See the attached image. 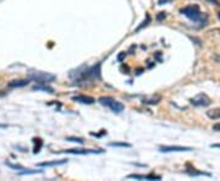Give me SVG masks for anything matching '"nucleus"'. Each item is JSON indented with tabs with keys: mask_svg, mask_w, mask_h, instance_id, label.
I'll list each match as a JSON object with an SVG mask.
<instances>
[{
	"mask_svg": "<svg viewBox=\"0 0 220 181\" xmlns=\"http://www.w3.org/2000/svg\"><path fill=\"white\" fill-rule=\"evenodd\" d=\"M127 179H135V180H148V181H160L161 176L155 175V174H148V175H139V174H131L128 175Z\"/></svg>",
	"mask_w": 220,
	"mask_h": 181,
	"instance_id": "0eeeda50",
	"label": "nucleus"
},
{
	"mask_svg": "<svg viewBox=\"0 0 220 181\" xmlns=\"http://www.w3.org/2000/svg\"><path fill=\"white\" fill-rule=\"evenodd\" d=\"M109 146L110 147H124V148H130L131 147V145L126 143V142H111Z\"/></svg>",
	"mask_w": 220,
	"mask_h": 181,
	"instance_id": "2eb2a0df",
	"label": "nucleus"
},
{
	"mask_svg": "<svg viewBox=\"0 0 220 181\" xmlns=\"http://www.w3.org/2000/svg\"><path fill=\"white\" fill-rule=\"evenodd\" d=\"M218 19H219V21H220V11H219V14H218Z\"/></svg>",
	"mask_w": 220,
	"mask_h": 181,
	"instance_id": "bb28decb",
	"label": "nucleus"
},
{
	"mask_svg": "<svg viewBox=\"0 0 220 181\" xmlns=\"http://www.w3.org/2000/svg\"><path fill=\"white\" fill-rule=\"evenodd\" d=\"M159 151L163 153H169V152H191L193 151L192 147H186V146H160Z\"/></svg>",
	"mask_w": 220,
	"mask_h": 181,
	"instance_id": "423d86ee",
	"label": "nucleus"
},
{
	"mask_svg": "<svg viewBox=\"0 0 220 181\" xmlns=\"http://www.w3.org/2000/svg\"><path fill=\"white\" fill-rule=\"evenodd\" d=\"M33 141L36 142V146H34L33 153L37 154V153H39V151H41V148H42V146H43V141H42L41 138H33Z\"/></svg>",
	"mask_w": 220,
	"mask_h": 181,
	"instance_id": "4468645a",
	"label": "nucleus"
},
{
	"mask_svg": "<svg viewBox=\"0 0 220 181\" xmlns=\"http://www.w3.org/2000/svg\"><path fill=\"white\" fill-rule=\"evenodd\" d=\"M207 116L212 120H220V108H215V109H210L207 111Z\"/></svg>",
	"mask_w": 220,
	"mask_h": 181,
	"instance_id": "f8f14e48",
	"label": "nucleus"
},
{
	"mask_svg": "<svg viewBox=\"0 0 220 181\" xmlns=\"http://www.w3.org/2000/svg\"><path fill=\"white\" fill-rule=\"evenodd\" d=\"M104 151L103 149H84V148H72V149H65L56 153H67V154H81V156H87V154H100Z\"/></svg>",
	"mask_w": 220,
	"mask_h": 181,
	"instance_id": "39448f33",
	"label": "nucleus"
},
{
	"mask_svg": "<svg viewBox=\"0 0 220 181\" xmlns=\"http://www.w3.org/2000/svg\"><path fill=\"white\" fill-rule=\"evenodd\" d=\"M150 21H152V20H150V16L147 14V15H146V21H143V22H142V24H141V26H138V27L136 28V32H138L139 30H142L143 27H146V26H147V24H148Z\"/></svg>",
	"mask_w": 220,
	"mask_h": 181,
	"instance_id": "f3484780",
	"label": "nucleus"
},
{
	"mask_svg": "<svg viewBox=\"0 0 220 181\" xmlns=\"http://www.w3.org/2000/svg\"><path fill=\"white\" fill-rule=\"evenodd\" d=\"M180 12L182 15H185L186 17H188L190 20L195 21V22H198L202 20L203 15L198 7V5H190V6H186V7H182L180 10Z\"/></svg>",
	"mask_w": 220,
	"mask_h": 181,
	"instance_id": "7ed1b4c3",
	"label": "nucleus"
},
{
	"mask_svg": "<svg viewBox=\"0 0 220 181\" xmlns=\"http://www.w3.org/2000/svg\"><path fill=\"white\" fill-rule=\"evenodd\" d=\"M72 100L73 102H79V103H82V104H93V103L96 102V99L93 97L90 96H84V94H80V96H75L72 97Z\"/></svg>",
	"mask_w": 220,
	"mask_h": 181,
	"instance_id": "6e6552de",
	"label": "nucleus"
},
{
	"mask_svg": "<svg viewBox=\"0 0 220 181\" xmlns=\"http://www.w3.org/2000/svg\"><path fill=\"white\" fill-rule=\"evenodd\" d=\"M5 165H7L9 168H11V169H17V170H23L24 169L22 165H20V164H12L10 162H5Z\"/></svg>",
	"mask_w": 220,
	"mask_h": 181,
	"instance_id": "a211bd4d",
	"label": "nucleus"
},
{
	"mask_svg": "<svg viewBox=\"0 0 220 181\" xmlns=\"http://www.w3.org/2000/svg\"><path fill=\"white\" fill-rule=\"evenodd\" d=\"M39 173H43V170H26V169H23V171H21L20 174L21 175H30V174H39Z\"/></svg>",
	"mask_w": 220,
	"mask_h": 181,
	"instance_id": "aec40b11",
	"label": "nucleus"
},
{
	"mask_svg": "<svg viewBox=\"0 0 220 181\" xmlns=\"http://www.w3.org/2000/svg\"><path fill=\"white\" fill-rule=\"evenodd\" d=\"M66 139L70 141V142H75V143H80V145H83L84 143V141L82 138H79V137H67Z\"/></svg>",
	"mask_w": 220,
	"mask_h": 181,
	"instance_id": "6ab92c4d",
	"label": "nucleus"
},
{
	"mask_svg": "<svg viewBox=\"0 0 220 181\" xmlns=\"http://www.w3.org/2000/svg\"><path fill=\"white\" fill-rule=\"evenodd\" d=\"M210 147H212V148H220V145L215 143V145H210Z\"/></svg>",
	"mask_w": 220,
	"mask_h": 181,
	"instance_id": "b1692460",
	"label": "nucleus"
},
{
	"mask_svg": "<svg viewBox=\"0 0 220 181\" xmlns=\"http://www.w3.org/2000/svg\"><path fill=\"white\" fill-rule=\"evenodd\" d=\"M66 163H67V159H60V160H53V162H43L38 164V166H55V165H62Z\"/></svg>",
	"mask_w": 220,
	"mask_h": 181,
	"instance_id": "9b49d317",
	"label": "nucleus"
},
{
	"mask_svg": "<svg viewBox=\"0 0 220 181\" xmlns=\"http://www.w3.org/2000/svg\"><path fill=\"white\" fill-rule=\"evenodd\" d=\"M173 0H158V4L159 5H164V4H166V3H171Z\"/></svg>",
	"mask_w": 220,
	"mask_h": 181,
	"instance_id": "4be33fe9",
	"label": "nucleus"
},
{
	"mask_svg": "<svg viewBox=\"0 0 220 181\" xmlns=\"http://www.w3.org/2000/svg\"><path fill=\"white\" fill-rule=\"evenodd\" d=\"M124 55H125V53H122V54H120V55H119V60H122V58H124Z\"/></svg>",
	"mask_w": 220,
	"mask_h": 181,
	"instance_id": "a878e982",
	"label": "nucleus"
},
{
	"mask_svg": "<svg viewBox=\"0 0 220 181\" xmlns=\"http://www.w3.org/2000/svg\"><path fill=\"white\" fill-rule=\"evenodd\" d=\"M207 1H209V3H214L215 5H216V4H219V3H218V0H207Z\"/></svg>",
	"mask_w": 220,
	"mask_h": 181,
	"instance_id": "393cba45",
	"label": "nucleus"
},
{
	"mask_svg": "<svg viewBox=\"0 0 220 181\" xmlns=\"http://www.w3.org/2000/svg\"><path fill=\"white\" fill-rule=\"evenodd\" d=\"M33 90H44V92H48V93H54V89L47 86V83H38L33 86Z\"/></svg>",
	"mask_w": 220,
	"mask_h": 181,
	"instance_id": "ddd939ff",
	"label": "nucleus"
},
{
	"mask_svg": "<svg viewBox=\"0 0 220 181\" xmlns=\"http://www.w3.org/2000/svg\"><path fill=\"white\" fill-rule=\"evenodd\" d=\"M109 108L114 111V113H121V111H124V109H125V105L122 104L121 102H119V100H116V99H114L113 100V103L109 105Z\"/></svg>",
	"mask_w": 220,
	"mask_h": 181,
	"instance_id": "9d476101",
	"label": "nucleus"
},
{
	"mask_svg": "<svg viewBox=\"0 0 220 181\" xmlns=\"http://www.w3.org/2000/svg\"><path fill=\"white\" fill-rule=\"evenodd\" d=\"M213 130H214V131H219V132H220V122H218V124L213 125Z\"/></svg>",
	"mask_w": 220,
	"mask_h": 181,
	"instance_id": "5701e85b",
	"label": "nucleus"
},
{
	"mask_svg": "<svg viewBox=\"0 0 220 181\" xmlns=\"http://www.w3.org/2000/svg\"><path fill=\"white\" fill-rule=\"evenodd\" d=\"M166 17V12H159V14L157 15V20L158 21H161L163 19H165Z\"/></svg>",
	"mask_w": 220,
	"mask_h": 181,
	"instance_id": "412c9836",
	"label": "nucleus"
},
{
	"mask_svg": "<svg viewBox=\"0 0 220 181\" xmlns=\"http://www.w3.org/2000/svg\"><path fill=\"white\" fill-rule=\"evenodd\" d=\"M27 79L37 82V83H50L56 80V76L50 73V72H44V71H37V70H30L27 73Z\"/></svg>",
	"mask_w": 220,
	"mask_h": 181,
	"instance_id": "f03ea898",
	"label": "nucleus"
},
{
	"mask_svg": "<svg viewBox=\"0 0 220 181\" xmlns=\"http://www.w3.org/2000/svg\"><path fill=\"white\" fill-rule=\"evenodd\" d=\"M190 102H191V104L195 105V107H208V105H210V103H212L210 98L207 94H204V93L197 94L196 97L191 98Z\"/></svg>",
	"mask_w": 220,
	"mask_h": 181,
	"instance_id": "20e7f679",
	"label": "nucleus"
},
{
	"mask_svg": "<svg viewBox=\"0 0 220 181\" xmlns=\"http://www.w3.org/2000/svg\"><path fill=\"white\" fill-rule=\"evenodd\" d=\"M193 171H190L187 170V173L191 175V176H199V175H205V176H210V174L208 173H203V171H197V169H192Z\"/></svg>",
	"mask_w": 220,
	"mask_h": 181,
	"instance_id": "dca6fc26",
	"label": "nucleus"
},
{
	"mask_svg": "<svg viewBox=\"0 0 220 181\" xmlns=\"http://www.w3.org/2000/svg\"><path fill=\"white\" fill-rule=\"evenodd\" d=\"M30 83V79L27 80H14V81H10L9 82V87L10 88H20V87H24Z\"/></svg>",
	"mask_w": 220,
	"mask_h": 181,
	"instance_id": "1a4fd4ad",
	"label": "nucleus"
},
{
	"mask_svg": "<svg viewBox=\"0 0 220 181\" xmlns=\"http://www.w3.org/2000/svg\"><path fill=\"white\" fill-rule=\"evenodd\" d=\"M100 66H101L100 62H98L97 65L89 66V68L81 66L76 71H71L69 73V76L75 81V83L86 82V81H98L101 77L100 76Z\"/></svg>",
	"mask_w": 220,
	"mask_h": 181,
	"instance_id": "f257e3e1",
	"label": "nucleus"
}]
</instances>
